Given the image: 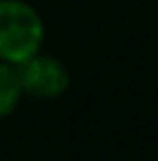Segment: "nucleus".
I'll return each instance as SVG.
<instances>
[{
	"instance_id": "1",
	"label": "nucleus",
	"mask_w": 158,
	"mask_h": 161,
	"mask_svg": "<svg viewBox=\"0 0 158 161\" xmlns=\"http://www.w3.org/2000/svg\"><path fill=\"white\" fill-rule=\"evenodd\" d=\"M47 26L28 0H0V61L21 65L42 52Z\"/></svg>"
},
{
	"instance_id": "2",
	"label": "nucleus",
	"mask_w": 158,
	"mask_h": 161,
	"mask_svg": "<svg viewBox=\"0 0 158 161\" xmlns=\"http://www.w3.org/2000/svg\"><path fill=\"white\" fill-rule=\"evenodd\" d=\"M19 70V80L23 86V96L37 98V101H56L70 89V70L58 56L51 54H35L28 61H23L21 65H16Z\"/></svg>"
},
{
	"instance_id": "3",
	"label": "nucleus",
	"mask_w": 158,
	"mask_h": 161,
	"mask_svg": "<svg viewBox=\"0 0 158 161\" xmlns=\"http://www.w3.org/2000/svg\"><path fill=\"white\" fill-rule=\"evenodd\" d=\"M21 98H23V86H21L16 65L0 61V119L9 117L19 108Z\"/></svg>"
},
{
	"instance_id": "4",
	"label": "nucleus",
	"mask_w": 158,
	"mask_h": 161,
	"mask_svg": "<svg viewBox=\"0 0 158 161\" xmlns=\"http://www.w3.org/2000/svg\"><path fill=\"white\" fill-rule=\"evenodd\" d=\"M156 35H158V26H156Z\"/></svg>"
}]
</instances>
